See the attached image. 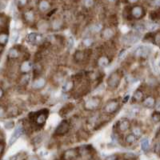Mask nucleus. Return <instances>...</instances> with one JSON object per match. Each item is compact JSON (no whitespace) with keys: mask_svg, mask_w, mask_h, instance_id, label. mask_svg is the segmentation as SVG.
Wrapping results in <instances>:
<instances>
[{"mask_svg":"<svg viewBox=\"0 0 160 160\" xmlns=\"http://www.w3.org/2000/svg\"><path fill=\"white\" fill-rule=\"evenodd\" d=\"M30 80H31V78H30L29 74H23V76L21 77L19 83H20L21 86L26 87L27 85H28V83L30 82Z\"/></svg>","mask_w":160,"mask_h":160,"instance_id":"c85d7f7f","label":"nucleus"},{"mask_svg":"<svg viewBox=\"0 0 160 160\" xmlns=\"http://www.w3.org/2000/svg\"><path fill=\"white\" fill-rule=\"evenodd\" d=\"M27 160H38L37 157L36 156H34V155H31V156H29V158Z\"/></svg>","mask_w":160,"mask_h":160,"instance_id":"09e8293b","label":"nucleus"},{"mask_svg":"<svg viewBox=\"0 0 160 160\" xmlns=\"http://www.w3.org/2000/svg\"><path fill=\"white\" fill-rule=\"evenodd\" d=\"M94 43V39L92 38H85L83 40H82V44L84 45V46L86 47H89V46H92Z\"/></svg>","mask_w":160,"mask_h":160,"instance_id":"2f4dec72","label":"nucleus"},{"mask_svg":"<svg viewBox=\"0 0 160 160\" xmlns=\"http://www.w3.org/2000/svg\"><path fill=\"white\" fill-rule=\"evenodd\" d=\"M153 38H154V43H155L156 45L160 46V31L158 32V33H156V34L154 35V36Z\"/></svg>","mask_w":160,"mask_h":160,"instance_id":"e433bc0d","label":"nucleus"},{"mask_svg":"<svg viewBox=\"0 0 160 160\" xmlns=\"http://www.w3.org/2000/svg\"><path fill=\"white\" fill-rule=\"evenodd\" d=\"M91 50L86 49V50H77L73 54L74 62L80 64V63L86 62L90 59V56L91 54Z\"/></svg>","mask_w":160,"mask_h":160,"instance_id":"423d86ee","label":"nucleus"},{"mask_svg":"<svg viewBox=\"0 0 160 160\" xmlns=\"http://www.w3.org/2000/svg\"><path fill=\"white\" fill-rule=\"evenodd\" d=\"M51 8V3L49 1H40L38 2V11L41 13L49 12Z\"/></svg>","mask_w":160,"mask_h":160,"instance_id":"b1692460","label":"nucleus"},{"mask_svg":"<svg viewBox=\"0 0 160 160\" xmlns=\"http://www.w3.org/2000/svg\"><path fill=\"white\" fill-rule=\"evenodd\" d=\"M137 139L138 138L134 135L133 133H129L126 135L125 139H124V141H125V142L126 143V144L132 145L137 141Z\"/></svg>","mask_w":160,"mask_h":160,"instance_id":"cd10ccee","label":"nucleus"},{"mask_svg":"<svg viewBox=\"0 0 160 160\" xmlns=\"http://www.w3.org/2000/svg\"><path fill=\"white\" fill-rule=\"evenodd\" d=\"M9 40V34L7 31L0 32V46H5Z\"/></svg>","mask_w":160,"mask_h":160,"instance_id":"bb28decb","label":"nucleus"},{"mask_svg":"<svg viewBox=\"0 0 160 160\" xmlns=\"http://www.w3.org/2000/svg\"><path fill=\"white\" fill-rule=\"evenodd\" d=\"M151 48L148 46H139L135 49L134 51V55L137 58H141V59H145L149 56L151 53Z\"/></svg>","mask_w":160,"mask_h":160,"instance_id":"ddd939ff","label":"nucleus"},{"mask_svg":"<svg viewBox=\"0 0 160 160\" xmlns=\"http://www.w3.org/2000/svg\"><path fill=\"white\" fill-rule=\"evenodd\" d=\"M46 79L41 76L37 79H33L31 87L32 89H34L35 90H39L43 89L46 87Z\"/></svg>","mask_w":160,"mask_h":160,"instance_id":"dca6fc26","label":"nucleus"},{"mask_svg":"<svg viewBox=\"0 0 160 160\" xmlns=\"http://www.w3.org/2000/svg\"><path fill=\"white\" fill-rule=\"evenodd\" d=\"M7 116V108L0 104V118Z\"/></svg>","mask_w":160,"mask_h":160,"instance_id":"72a5a7b5","label":"nucleus"},{"mask_svg":"<svg viewBox=\"0 0 160 160\" xmlns=\"http://www.w3.org/2000/svg\"><path fill=\"white\" fill-rule=\"evenodd\" d=\"M103 29V27L101 26V24L99 23H96L94 24L90 27V31L92 33H98V32H101L102 30Z\"/></svg>","mask_w":160,"mask_h":160,"instance_id":"7c9ffc66","label":"nucleus"},{"mask_svg":"<svg viewBox=\"0 0 160 160\" xmlns=\"http://www.w3.org/2000/svg\"><path fill=\"white\" fill-rule=\"evenodd\" d=\"M120 108V101L119 98H112L110 99L105 103L103 107V111L107 115H115Z\"/></svg>","mask_w":160,"mask_h":160,"instance_id":"39448f33","label":"nucleus"},{"mask_svg":"<svg viewBox=\"0 0 160 160\" xmlns=\"http://www.w3.org/2000/svg\"><path fill=\"white\" fill-rule=\"evenodd\" d=\"M129 98H130V95H126V97L124 98V99H123V103H126V102L128 101V99H129Z\"/></svg>","mask_w":160,"mask_h":160,"instance_id":"de8ad7c7","label":"nucleus"},{"mask_svg":"<svg viewBox=\"0 0 160 160\" xmlns=\"http://www.w3.org/2000/svg\"><path fill=\"white\" fill-rule=\"evenodd\" d=\"M140 39V35L135 31H131L123 36V43L126 46H132L137 43Z\"/></svg>","mask_w":160,"mask_h":160,"instance_id":"9d476101","label":"nucleus"},{"mask_svg":"<svg viewBox=\"0 0 160 160\" xmlns=\"http://www.w3.org/2000/svg\"><path fill=\"white\" fill-rule=\"evenodd\" d=\"M103 99L98 95L91 96L86 99L83 103V108L87 111H95L100 107Z\"/></svg>","mask_w":160,"mask_h":160,"instance_id":"20e7f679","label":"nucleus"},{"mask_svg":"<svg viewBox=\"0 0 160 160\" xmlns=\"http://www.w3.org/2000/svg\"><path fill=\"white\" fill-rule=\"evenodd\" d=\"M25 157V154L23 153H18L15 155L11 156L9 160H23Z\"/></svg>","mask_w":160,"mask_h":160,"instance_id":"473e14b6","label":"nucleus"},{"mask_svg":"<svg viewBox=\"0 0 160 160\" xmlns=\"http://www.w3.org/2000/svg\"><path fill=\"white\" fill-rule=\"evenodd\" d=\"M28 3L27 1H19V2H18V7L20 8V7H22V8H23V7H26V5Z\"/></svg>","mask_w":160,"mask_h":160,"instance_id":"37998d69","label":"nucleus"},{"mask_svg":"<svg viewBox=\"0 0 160 160\" xmlns=\"http://www.w3.org/2000/svg\"><path fill=\"white\" fill-rule=\"evenodd\" d=\"M152 119H153L154 122H155V123L159 122V121H160V113L158 112V111L153 113V115H152Z\"/></svg>","mask_w":160,"mask_h":160,"instance_id":"c9c22d12","label":"nucleus"},{"mask_svg":"<svg viewBox=\"0 0 160 160\" xmlns=\"http://www.w3.org/2000/svg\"><path fill=\"white\" fill-rule=\"evenodd\" d=\"M126 54V50H125V49L122 50V51H121V52L119 53V54H118V59H123V57H125Z\"/></svg>","mask_w":160,"mask_h":160,"instance_id":"c03bdc74","label":"nucleus"},{"mask_svg":"<svg viewBox=\"0 0 160 160\" xmlns=\"http://www.w3.org/2000/svg\"><path fill=\"white\" fill-rule=\"evenodd\" d=\"M4 147H5L4 142H3V141H1V140H0V157H1V155L2 154V152H3Z\"/></svg>","mask_w":160,"mask_h":160,"instance_id":"79ce46f5","label":"nucleus"},{"mask_svg":"<svg viewBox=\"0 0 160 160\" xmlns=\"http://www.w3.org/2000/svg\"><path fill=\"white\" fill-rule=\"evenodd\" d=\"M35 18H36L35 12L32 8H27L25 11L23 13V18L25 21V23L27 24L34 23L35 21Z\"/></svg>","mask_w":160,"mask_h":160,"instance_id":"4468645a","label":"nucleus"},{"mask_svg":"<svg viewBox=\"0 0 160 160\" xmlns=\"http://www.w3.org/2000/svg\"><path fill=\"white\" fill-rule=\"evenodd\" d=\"M131 133H133L134 135H135L138 138V137H139L140 135H141L142 131H141V129H140L139 127L135 126V127H134L133 129H132V132H131Z\"/></svg>","mask_w":160,"mask_h":160,"instance_id":"f704fd0d","label":"nucleus"},{"mask_svg":"<svg viewBox=\"0 0 160 160\" xmlns=\"http://www.w3.org/2000/svg\"><path fill=\"white\" fill-rule=\"evenodd\" d=\"M95 2L94 1H90V0H89V1H85L84 2V5L85 7H87V8H90V7H92L94 5H95Z\"/></svg>","mask_w":160,"mask_h":160,"instance_id":"58836bf2","label":"nucleus"},{"mask_svg":"<svg viewBox=\"0 0 160 160\" xmlns=\"http://www.w3.org/2000/svg\"><path fill=\"white\" fill-rule=\"evenodd\" d=\"M50 111L48 109L43 108L39 111L31 112L28 115L29 122L33 128L41 129L45 126L49 116Z\"/></svg>","mask_w":160,"mask_h":160,"instance_id":"f257e3e1","label":"nucleus"},{"mask_svg":"<svg viewBox=\"0 0 160 160\" xmlns=\"http://www.w3.org/2000/svg\"><path fill=\"white\" fill-rule=\"evenodd\" d=\"M18 33L17 31H14L12 35V39H11L12 43H15L18 40Z\"/></svg>","mask_w":160,"mask_h":160,"instance_id":"a19ab883","label":"nucleus"},{"mask_svg":"<svg viewBox=\"0 0 160 160\" xmlns=\"http://www.w3.org/2000/svg\"><path fill=\"white\" fill-rule=\"evenodd\" d=\"M27 42L33 46H41L46 42V39L41 33L31 32L27 35Z\"/></svg>","mask_w":160,"mask_h":160,"instance_id":"6e6552de","label":"nucleus"},{"mask_svg":"<svg viewBox=\"0 0 160 160\" xmlns=\"http://www.w3.org/2000/svg\"><path fill=\"white\" fill-rule=\"evenodd\" d=\"M4 126L7 129L10 130V129L14 128V126H15V123H14V122H12V121H9V122H7L6 123H5Z\"/></svg>","mask_w":160,"mask_h":160,"instance_id":"4c0bfd02","label":"nucleus"},{"mask_svg":"<svg viewBox=\"0 0 160 160\" xmlns=\"http://www.w3.org/2000/svg\"><path fill=\"white\" fill-rule=\"evenodd\" d=\"M75 82H76V80L74 79V77L66 80V81L64 82V83H63V85H62V91L64 93L71 92L74 89V87H75Z\"/></svg>","mask_w":160,"mask_h":160,"instance_id":"6ab92c4d","label":"nucleus"},{"mask_svg":"<svg viewBox=\"0 0 160 160\" xmlns=\"http://www.w3.org/2000/svg\"><path fill=\"white\" fill-rule=\"evenodd\" d=\"M154 6H155V7H159L160 6V1H155V2H151Z\"/></svg>","mask_w":160,"mask_h":160,"instance_id":"49530a36","label":"nucleus"},{"mask_svg":"<svg viewBox=\"0 0 160 160\" xmlns=\"http://www.w3.org/2000/svg\"><path fill=\"white\" fill-rule=\"evenodd\" d=\"M115 35V30L113 29L111 26L103 27V29L102 30V31L100 32L101 38H103V39H105V40L111 39V38H114Z\"/></svg>","mask_w":160,"mask_h":160,"instance_id":"a211bd4d","label":"nucleus"},{"mask_svg":"<svg viewBox=\"0 0 160 160\" xmlns=\"http://www.w3.org/2000/svg\"><path fill=\"white\" fill-rule=\"evenodd\" d=\"M24 132V126L23 124H18V125L16 126V128L15 129L12 135L10 136V139H9V142H8V144L10 147L12 146L14 143H15L17 140L21 137L22 134H23Z\"/></svg>","mask_w":160,"mask_h":160,"instance_id":"f8f14e48","label":"nucleus"},{"mask_svg":"<svg viewBox=\"0 0 160 160\" xmlns=\"http://www.w3.org/2000/svg\"><path fill=\"white\" fill-rule=\"evenodd\" d=\"M143 92L141 90L138 89L136 90L134 92L133 94V96H132V98H131V102L134 103H139V102H142L143 100Z\"/></svg>","mask_w":160,"mask_h":160,"instance_id":"393cba45","label":"nucleus"},{"mask_svg":"<svg viewBox=\"0 0 160 160\" xmlns=\"http://www.w3.org/2000/svg\"><path fill=\"white\" fill-rule=\"evenodd\" d=\"M20 114V110L15 105L10 104L7 107V115L9 117H16Z\"/></svg>","mask_w":160,"mask_h":160,"instance_id":"5701e85b","label":"nucleus"},{"mask_svg":"<svg viewBox=\"0 0 160 160\" xmlns=\"http://www.w3.org/2000/svg\"><path fill=\"white\" fill-rule=\"evenodd\" d=\"M123 78V72L120 70L114 71L110 74L107 79V85L109 89L112 90H116L119 87Z\"/></svg>","mask_w":160,"mask_h":160,"instance_id":"7ed1b4c3","label":"nucleus"},{"mask_svg":"<svg viewBox=\"0 0 160 160\" xmlns=\"http://www.w3.org/2000/svg\"><path fill=\"white\" fill-rule=\"evenodd\" d=\"M74 108V105L72 103H68L67 104H65L64 106L59 110V115L61 117H66L73 111Z\"/></svg>","mask_w":160,"mask_h":160,"instance_id":"412c9836","label":"nucleus"},{"mask_svg":"<svg viewBox=\"0 0 160 160\" xmlns=\"http://www.w3.org/2000/svg\"><path fill=\"white\" fill-rule=\"evenodd\" d=\"M71 123L68 119H63L59 125L56 126L54 131V135L57 137H61L66 135L71 130Z\"/></svg>","mask_w":160,"mask_h":160,"instance_id":"0eeeda50","label":"nucleus"},{"mask_svg":"<svg viewBox=\"0 0 160 160\" xmlns=\"http://www.w3.org/2000/svg\"><path fill=\"white\" fill-rule=\"evenodd\" d=\"M64 21L62 18H55L51 21V24H50V29L54 31H59L64 28Z\"/></svg>","mask_w":160,"mask_h":160,"instance_id":"f3484780","label":"nucleus"},{"mask_svg":"<svg viewBox=\"0 0 160 160\" xmlns=\"http://www.w3.org/2000/svg\"><path fill=\"white\" fill-rule=\"evenodd\" d=\"M117 155L116 154H113V155L109 156L108 158L107 159V160H117Z\"/></svg>","mask_w":160,"mask_h":160,"instance_id":"a18cd8bd","label":"nucleus"},{"mask_svg":"<svg viewBox=\"0 0 160 160\" xmlns=\"http://www.w3.org/2000/svg\"><path fill=\"white\" fill-rule=\"evenodd\" d=\"M142 103L145 107H147V108H151V107H153L154 105H155V100H154V98L153 97H151V96H148V97L143 99Z\"/></svg>","mask_w":160,"mask_h":160,"instance_id":"a878e982","label":"nucleus"},{"mask_svg":"<svg viewBox=\"0 0 160 160\" xmlns=\"http://www.w3.org/2000/svg\"><path fill=\"white\" fill-rule=\"evenodd\" d=\"M111 62V60L110 59V57L106 54H103L100 57H98L97 59V66L101 68H105L108 67L110 63Z\"/></svg>","mask_w":160,"mask_h":160,"instance_id":"4be33fe9","label":"nucleus"},{"mask_svg":"<svg viewBox=\"0 0 160 160\" xmlns=\"http://www.w3.org/2000/svg\"><path fill=\"white\" fill-rule=\"evenodd\" d=\"M3 95H4V91H3V90H2V87H0V98L3 96Z\"/></svg>","mask_w":160,"mask_h":160,"instance_id":"3c124183","label":"nucleus"},{"mask_svg":"<svg viewBox=\"0 0 160 160\" xmlns=\"http://www.w3.org/2000/svg\"><path fill=\"white\" fill-rule=\"evenodd\" d=\"M149 147H150V142H149V139L147 138H143L141 140V148L143 151H147Z\"/></svg>","mask_w":160,"mask_h":160,"instance_id":"c756f323","label":"nucleus"},{"mask_svg":"<svg viewBox=\"0 0 160 160\" xmlns=\"http://www.w3.org/2000/svg\"><path fill=\"white\" fill-rule=\"evenodd\" d=\"M27 51H23L21 50L20 46H13L11 47L7 53V59L10 61H15L21 58V56H24Z\"/></svg>","mask_w":160,"mask_h":160,"instance_id":"9b49d317","label":"nucleus"},{"mask_svg":"<svg viewBox=\"0 0 160 160\" xmlns=\"http://www.w3.org/2000/svg\"><path fill=\"white\" fill-rule=\"evenodd\" d=\"M155 107H156V110H157V111H160V101H159L158 103H156Z\"/></svg>","mask_w":160,"mask_h":160,"instance_id":"8fccbe9b","label":"nucleus"},{"mask_svg":"<svg viewBox=\"0 0 160 160\" xmlns=\"http://www.w3.org/2000/svg\"><path fill=\"white\" fill-rule=\"evenodd\" d=\"M74 46V39L73 38H69V39L67 40V46L69 49H71Z\"/></svg>","mask_w":160,"mask_h":160,"instance_id":"ea45409f","label":"nucleus"},{"mask_svg":"<svg viewBox=\"0 0 160 160\" xmlns=\"http://www.w3.org/2000/svg\"><path fill=\"white\" fill-rule=\"evenodd\" d=\"M60 77H61V78H62V74H59V78H60ZM58 78H59V75H58L57 77H54V79H58Z\"/></svg>","mask_w":160,"mask_h":160,"instance_id":"603ef678","label":"nucleus"},{"mask_svg":"<svg viewBox=\"0 0 160 160\" xmlns=\"http://www.w3.org/2000/svg\"><path fill=\"white\" fill-rule=\"evenodd\" d=\"M157 149H158V150H159L160 151V143L159 145H157Z\"/></svg>","mask_w":160,"mask_h":160,"instance_id":"864d4df0","label":"nucleus"},{"mask_svg":"<svg viewBox=\"0 0 160 160\" xmlns=\"http://www.w3.org/2000/svg\"><path fill=\"white\" fill-rule=\"evenodd\" d=\"M146 10L140 5L126 7L123 10V16L126 20H139L144 17Z\"/></svg>","mask_w":160,"mask_h":160,"instance_id":"f03ea898","label":"nucleus"},{"mask_svg":"<svg viewBox=\"0 0 160 160\" xmlns=\"http://www.w3.org/2000/svg\"><path fill=\"white\" fill-rule=\"evenodd\" d=\"M131 121L126 118H122L115 123V130L118 134L125 133L131 129Z\"/></svg>","mask_w":160,"mask_h":160,"instance_id":"1a4fd4ad","label":"nucleus"},{"mask_svg":"<svg viewBox=\"0 0 160 160\" xmlns=\"http://www.w3.org/2000/svg\"><path fill=\"white\" fill-rule=\"evenodd\" d=\"M33 67H34L33 63L29 60L23 61L19 67V71L23 74H28V73L33 69Z\"/></svg>","mask_w":160,"mask_h":160,"instance_id":"aec40b11","label":"nucleus"},{"mask_svg":"<svg viewBox=\"0 0 160 160\" xmlns=\"http://www.w3.org/2000/svg\"><path fill=\"white\" fill-rule=\"evenodd\" d=\"M79 156V147L68 149L62 154L63 160H74Z\"/></svg>","mask_w":160,"mask_h":160,"instance_id":"2eb2a0df","label":"nucleus"}]
</instances>
